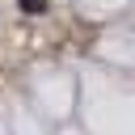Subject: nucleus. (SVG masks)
<instances>
[{"label": "nucleus", "mask_w": 135, "mask_h": 135, "mask_svg": "<svg viewBox=\"0 0 135 135\" xmlns=\"http://www.w3.org/2000/svg\"><path fill=\"white\" fill-rule=\"evenodd\" d=\"M21 13H46V0H17Z\"/></svg>", "instance_id": "f257e3e1"}]
</instances>
